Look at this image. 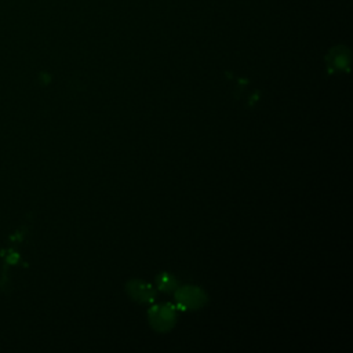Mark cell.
I'll return each instance as SVG.
<instances>
[{"mask_svg":"<svg viewBox=\"0 0 353 353\" xmlns=\"http://www.w3.org/2000/svg\"><path fill=\"white\" fill-rule=\"evenodd\" d=\"M127 291L132 299L139 301V302H152L156 296L154 288L143 281H139V280L130 281L127 284Z\"/></svg>","mask_w":353,"mask_h":353,"instance_id":"cell-3","label":"cell"},{"mask_svg":"<svg viewBox=\"0 0 353 353\" xmlns=\"http://www.w3.org/2000/svg\"><path fill=\"white\" fill-rule=\"evenodd\" d=\"M149 320L154 330H157L160 332H165L174 325V323L176 320L175 307L168 303L153 306L149 310Z\"/></svg>","mask_w":353,"mask_h":353,"instance_id":"cell-2","label":"cell"},{"mask_svg":"<svg viewBox=\"0 0 353 353\" xmlns=\"http://www.w3.org/2000/svg\"><path fill=\"white\" fill-rule=\"evenodd\" d=\"M157 287L163 291H171L174 288H176V280L168 274V273H163L157 277Z\"/></svg>","mask_w":353,"mask_h":353,"instance_id":"cell-4","label":"cell"},{"mask_svg":"<svg viewBox=\"0 0 353 353\" xmlns=\"http://www.w3.org/2000/svg\"><path fill=\"white\" fill-rule=\"evenodd\" d=\"M175 299H176L178 307H181L182 310H188V309L193 310V309H199L204 305L205 295L199 287L185 285V287H181L176 290Z\"/></svg>","mask_w":353,"mask_h":353,"instance_id":"cell-1","label":"cell"}]
</instances>
